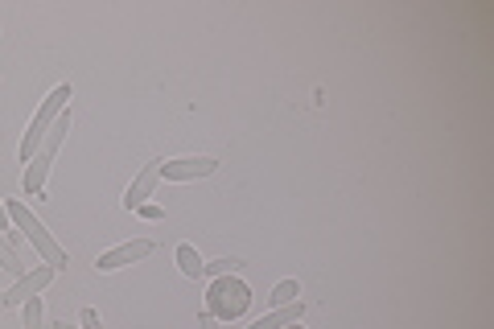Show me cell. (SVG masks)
<instances>
[{"label":"cell","mask_w":494,"mask_h":329,"mask_svg":"<svg viewBox=\"0 0 494 329\" xmlns=\"http://www.w3.org/2000/svg\"><path fill=\"white\" fill-rule=\"evenodd\" d=\"M4 210H9V218L21 227V231H25V239H30L33 247H38V252H41L46 268H54V271H62V268H67V252H62V247H58V239H54V235L46 231V223H41V218H33V214H30V206L13 198V202H4Z\"/></svg>","instance_id":"6da1fadb"},{"label":"cell","mask_w":494,"mask_h":329,"mask_svg":"<svg viewBox=\"0 0 494 329\" xmlns=\"http://www.w3.org/2000/svg\"><path fill=\"white\" fill-rule=\"evenodd\" d=\"M67 132H70V107L62 111L58 120H54V128L46 132V140H41V148L33 153V161H30V169H25V194L30 198H38L41 190H46V173H49V164H54V156H58V148H62V140H67Z\"/></svg>","instance_id":"7a4b0ae2"},{"label":"cell","mask_w":494,"mask_h":329,"mask_svg":"<svg viewBox=\"0 0 494 329\" xmlns=\"http://www.w3.org/2000/svg\"><path fill=\"white\" fill-rule=\"evenodd\" d=\"M247 305H252V292H247V284H243L239 276H219V280H211V289H206V313H211V317L235 321L247 313Z\"/></svg>","instance_id":"3957f363"},{"label":"cell","mask_w":494,"mask_h":329,"mask_svg":"<svg viewBox=\"0 0 494 329\" xmlns=\"http://www.w3.org/2000/svg\"><path fill=\"white\" fill-rule=\"evenodd\" d=\"M67 103H70V83H62V87H54L46 95V103L38 107V116H33V124H30V132L21 136V161L30 164L33 161V153L41 148V140H46V132L54 128V120L67 111Z\"/></svg>","instance_id":"277c9868"},{"label":"cell","mask_w":494,"mask_h":329,"mask_svg":"<svg viewBox=\"0 0 494 329\" xmlns=\"http://www.w3.org/2000/svg\"><path fill=\"white\" fill-rule=\"evenodd\" d=\"M54 276H58V271H54V268H33V271H25V276H21V280L13 284L9 292H0V309H13V305H25V300H30V297H38V292L46 289V284L54 280Z\"/></svg>","instance_id":"5b68a950"},{"label":"cell","mask_w":494,"mask_h":329,"mask_svg":"<svg viewBox=\"0 0 494 329\" xmlns=\"http://www.w3.org/2000/svg\"><path fill=\"white\" fill-rule=\"evenodd\" d=\"M219 169L214 156H177V161H161L165 182H194V177H211Z\"/></svg>","instance_id":"8992f818"},{"label":"cell","mask_w":494,"mask_h":329,"mask_svg":"<svg viewBox=\"0 0 494 329\" xmlns=\"http://www.w3.org/2000/svg\"><path fill=\"white\" fill-rule=\"evenodd\" d=\"M145 255H153V239H132V243H120V247L103 252L95 268H99V271H116V268H124V263L145 260Z\"/></svg>","instance_id":"52a82bcc"},{"label":"cell","mask_w":494,"mask_h":329,"mask_svg":"<svg viewBox=\"0 0 494 329\" xmlns=\"http://www.w3.org/2000/svg\"><path fill=\"white\" fill-rule=\"evenodd\" d=\"M157 182H161V161H148L140 173H136V182L128 185V198H124V206L128 210H140V206L153 198V190H157Z\"/></svg>","instance_id":"ba28073f"},{"label":"cell","mask_w":494,"mask_h":329,"mask_svg":"<svg viewBox=\"0 0 494 329\" xmlns=\"http://www.w3.org/2000/svg\"><path fill=\"white\" fill-rule=\"evenodd\" d=\"M301 313H305V305H301V300H292V305H281V309H272L268 317L252 321L247 329H284V325H292V321H301Z\"/></svg>","instance_id":"9c48e42d"},{"label":"cell","mask_w":494,"mask_h":329,"mask_svg":"<svg viewBox=\"0 0 494 329\" xmlns=\"http://www.w3.org/2000/svg\"><path fill=\"white\" fill-rule=\"evenodd\" d=\"M177 268H182V276H190V280L202 276V260H198L194 243H182V247H177Z\"/></svg>","instance_id":"30bf717a"},{"label":"cell","mask_w":494,"mask_h":329,"mask_svg":"<svg viewBox=\"0 0 494 329\" xmlns=\"http://www.w3.org/2000/svg\"><path fill=\"white\" fill-rule=\"evenodd\" d=\"M301 297V284L297 280H281L276 289H272V305L281 309V305H292V300Z\"/></svg>","instance_id":"8fae6325"},{"label":"cell","mask_w":494,"mask_h":329,"mask_svg":"<svg viewBox=\"0 0 494 329\" xmlns=\"http://www.w3.org/2000/svg\"><path fill=\"white\" fill-rule=\"evenodd\" d=\"M21 317H25V329H38L41 325V297H30L21 305Z\"/></svg>","instance_id":"7c38bea8"},{"label":"cell","mask_w":494,"mask_h":329,"mask_svg":"<svg viewBox=\"0 0 494 329\" xmlns=\"http://www.w3.org/2000/svg\"><path fill=\"white\" fill-rule=\"evenodd\" d=\"M0 268H4V271H17V276H25V263L17 260V252H13V247H9L4 239H0Z\"/></svg>","instance_id":"4fadbf2b"},{"label":"cell","mask_w":494,"mask_h":329,"mask_svg":"<svg viewBox=\"0 0 494 329\" xmlns=\"http://www.w3.org/2000/svg\"><path fill=\"white\" fill-rule=\"evenodd\" d=\"M239 268H243L239 260H214V263H202V271H211L214 280H219V276H235Z\"/></svg>","instance_id":"5bb4252c"},{"label":"cell","mask_w":494,"mask_h":329,"mask_svg":"<svg viewBox=\"0 0 494 329\" xmlns=\"http://www.w3.org/2000/svg\"><path fill=\"white\" fill-rule=\"evenodd\" d=\"M140 218H145V223H157V218H165V210L157 202H145L140 206Z\"/></svg>","instance_id":"9a60e30c"},{"label":"cell","mask_w":494,"mask_h":329,"mask_svg":"<svg viewBox=\"0 0 494 329\" xmlns=\"http://www.w3.org/2000/svg\"><path fill=\"white\" fill-rule=\"evenodd\" d=\"M83 329H99V313L95 309H83Z\"/></svg>","instance_id":"2e32d148"},{"label":"cell","mask_w":494,"mask_h":329,"mask_svg":"<svg viewBox=\"0 0 494 329\" xmlns=\"http://www.w3.org/2000/svg\"><path fill=\"white\" fill-rule=\"evenodd\" d=\"M9 223L13 218H9V210H4V202H0V231H9Z\"/></svg>","instance_id":"e0dca14e"},{"label":"cell","mask_w":494,"mask_h":329,"mask_svg":"<svg viewBox=\"0 0 494 329\" xmlns=\"http://www.w3.org/2000/svg\"><path fill=\"white\" fill-rule=\"evenodd\" d=\"M284 329H301V321H292V325H284Z\"/></svg>","instance_id":"ac0fdd59"},{"label":"cell","mask_w":494,"mask_h":329,"mask_svg":"<svg viewBox=\"0 0 494 329\" xmlns=\"http://www.w3.org/2000/svg\"><path fill=\"white\" fill-rule=\"evenodd\" d=\"M58 329H75V325H67V321H62V325H58Z\"/></svg>","instance_id":"d6986e66"}]
</instances>
